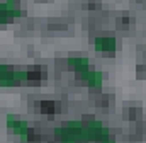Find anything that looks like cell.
I'll return each instance as SVG.
<instances>
[{"label": "cell", "mask_w": 146, "mask_h": 143, "mask_svg": "<svg viewBox=\"0 0 146 143\" xmlns=\"http://www.w3.org/2000/svg\"><path fill=\"white\" fill-rule=\"evenodd\" d=\"M66 63L75 70L76 75L90 70V60L87 56H70V58H66Z\"/></svg>", "instance_id": "8992f818"}, {"label": "cell", "mask_w": 146, "mask_h": 143, "mask_svg": "<svg viewBox=\"0 0 146 143\" xmlns=\"http://www.w3.org/2000/svg\"><path fill=\"white\" fill-rule=\"evenodd\" d=\"M21 15H22V10L17 5H10L7 2H0V26L14 22Z\"/></svg>", "instance_id": "3957f363"}, {"label": "cell", "mask_w": 146, "mask_h": 143, "mask_svg": "<svg viewBox=\"0 0 146 143\" xmlns=\"http://www.w3.org/2000/svg\"><path fill=\"white\" fill-rule=\"evenodd\" d=\"M94 49L99 51V53H106V55H114L115 49H117V41L114 37L109 36H99L94 39Z\"/></svg>", "instance_id": "277c9868"}, {"label": "cell", "mask_w": 146, "mask_h": 143, "mask_svg": "<svg viewBox=\"0 0 146 143\" xmlns=\"http://www.w3.org/2000/svg\"><path fill=\"white\" fill-rule=\"evenodd\" d=\"M7 3H10V5H17L19 3V0H5Z\"/></svg>", "instance_id": "ba28073f"}, {"label": "cell", "mask_w": 146, "mask_h": 143, "mask_svg": "<svg viewBox=\"0 0 146 143\" xmlns=\"http://www.w3.org/2000/svg\"><path fill=\"white\" fill-rule=\"evenodd\" d=\"M36 109L37 112H42V114H54L58 112V104L56 102H51V101H41V102H36Z\"/></svg>", "instance_id": "52a82bcc"}, {"label": "cell", "mask_w": 146, "mask_h": 143, "mask_svg": "<svg viewBox=\"0 0 146 143\" xmlns=\"http://www.w3.org/2000/svg\"><path fill=\"white\" fill-rule=\"evenodd\" d=\"M78 78L83 80L94 90H99L102 87V84H104V73L100 70H87L83 73H78Z\"/></svg>", "instance_id": "5b68a950"}, {"label": "cell", "mask_w": 146, "mask_h": 143, "mask_svg": "<svg viewBox=\"0 0 146 143\" xmlns=\"http://www.w3.org/2000/svg\"><path fill=\"white\" fill-rule=\"evenodd\" d=\"M5 126H7L9 131L15 133L24 143L29 142L33 138V128H31V124L27 121H22V119L15 118L14 114H7L5 116Z\"/></svg>", "instance_id": "7a4b0ae2"}, {"label": "cell", "mask_w": 146, "mask_h": 143, "mask_svg": "<svg viewBox=\"0 0 146 143\" xmlns=\"http://www.w3.org/2000/svg\"><path fill=\"white\" fill-rule=\"evenodd\" d=\"M60 143H117L115 136L102 124V121H66L54 128Z\"/></svg>", "instance_id": "6da1fadb"}]
</instances>
